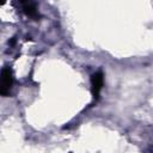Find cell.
Returning a JSON list of instances; mask_svg holds the SVG:
<instances>
[{
  "label": "cell",
  "mask_w": 153,
  "mask_h": 153,
  "mask_svg": "<svg viewBox=\"0 0 153 153\" xmlns=\"http://www.w3.org/2000/svg\"><path fill=\"white\" fill-rule=\"evenodd\" d=\"M22 4V7H23V11L24 13L30 17V18H38L39 17V13H38V10H37V6L35 2H31V1H23L20 2Z\"/></svg>",
  "instance_id": "3957f363"
},
{
  "label": "cell",
  "mask_w": 153,
  "mask_h": 153,
  "mask_svg": "<svg viewBox=\"0 0 153 153\" xmlns=\"http://www.w3.org/2000/svg\"><path fill=\"white\" fill-rule=\"evenodd\" d=\"M104 85V75L102 71H98L91 75V90H92V96L94 99H98L99 92Z\"/></svg>",
  "instance_id": "7a4b0ae2"
},
{
  "label": "cell",
  "mask_w": 153,
  "mask_h": 153,
  "mask_svg": "<svg viewBox=\"0 0 153 153\" xmlns=\"http://www.w3.org/2000/svg\"><path fill=\"white\" fill-rule=\"evenodd\" d=\"M13 85L12 69L10 67H4L0 73V96H8L10 90Z\"/></svg>",
  "instance_id": "6da1fadb"
}]
</instances>
